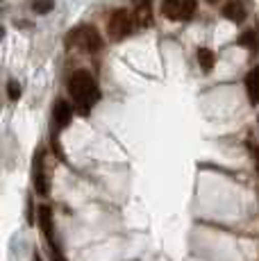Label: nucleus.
Wrapping results in <instances>:
<instances>
[{"mask_svg": "<svg viewBox=\"0 0 259 261\" xmlns=\"http://www.w3.org/2000/svg\"><path fill=\"white\" fill-rule=\"evenodd\" d=\"M66 87H68V95L73 100V109H75L80 116H87L98 105V100H100L98 82L89 71H75L68 77Z\"/></svg>", "mask_w": 259, "mask_h": 261, "instance_id": "nucleus-1", "label": "nucleus"}, {"mask_svg": "<svg viewBox=\"0 0 259 261\" xmlns=\"http://www.w3.org/2000/svg\"><path fill=\"white\" fill-rule=\"evenodd\" d=\"M66 43L82 53H98L102 48V37L93 25H77L66 37Z\"/></svg>", "mask_w": 259, "mask_h": 261, "instance_id": "nucleus-2", "label": "nucleus"}, {"mask_svg": "<svg viewBox=\"0 0 259 261\" xmlns=\"http://www.w3.org/2000/svg\"><path fill=\"white\" fill-rule=\"evenodd\" d=\"M137 28V23H134V14L130 12V9H114L112 16L107 18V32L109 37L114 39V41H121V39H125L132 30Z\"/></svg>", "mask_w": 259, "mask_h": 261, "instance_id": "nucleus-3", "label": "nucleus"}, {"mask_svg": "<svg viewBox=\"0 0 259 261\" xmlns=\"http://www.w3.org/2000/svg\"><path fill=\"white\" fill-rule=\"evenodd\" d=\"M198 3L196 0H164L162 3V14L168 21H191L193 14H196Z\"/></svg>", "mask_w": 259, "mask_h": 261, "instance_id": "nucleus-4", "label": "nucleus"}, {"mask_svg": "<svg viewBox=\"0 0 259 261\" xmlns=\"http://www.w3.org/2000/svg\"><path fill=\"white\" fill-rule=\"evenodd\" d=\"M73 118V105H68L66 100H55L53 105V137L57 132H62V129L68 127V123H71Z\"/></svg>", "mask_w": 259, "mask_h": 261, "instance_id": "nucleus-5", "label": "nucleus"}, {"mask_svg": "<svg viewBox=\"0 0 259 261\" xmlns=\"http://www.w3.org/2000/svg\"><path fill=\"white\" fill-rule=\"evenodd\" d=\"M32 184H34V191H37L39 195H48V193H50V182H48L46 170H43V152H37V154H34Z\"/></svg>", "mask_w": 259, "mask_h": 261, "instance_id": "nucleus-6", "label": "nucleus"}, {"mask_svg": "<svg viewBox=\"0 0 259 261\" xmlns=\"http://www.w3.org/2000/svg\"><path fill=\"white\" fill-rule=\"evenodd\" d=\"M37 220H39V227H41V232H43V237H46V241L53 245V250H57L55 248V225H53V209L48 207V204H41L39 207V216H37Z\"/></svg>", "mask_w": 259, "mask_h": 261, "instance_id": "nucleus-7", "label": "nucleus"}, {"mask_svg": "<svg viewBox=\"0 0 259 261\" xmlns=\"http://www.w3.org/2000/svg\"><path fill=\"white\" fill-rule=\"evenodd\" d=\"M223 16L227 18V21L232 23H243L248 18V7L243 0H225V5H223Z\"/></svg>", "mask_w": 259, "mask_h": 261, "instance_id": "nucleus-8", "label": "nucleus"}, {"mask_svg": "<svg viewBox=\"0 0 259 261\" xmlns=\"http://www.w3.org/2000/svg\"><path fill=\"white\" fill-rule=\"evenodd\" d=\"M134 23L137 28H148L152 25V0H134Z\"/></svg>", "mask_w": 259, "mask_h": 261, "instance_id": "nucleus-9", "label": "nucleus"}, {"mask_svg": "<svg viewBox=\"0 0 259 261\" xmlns=\"http://www.w3.org/2000/svg\"><path fill=\"white\" fill-rule=\"evenodd\" d=\"M243 84H246V93H248L250 105H259V66H255V68H250V71H248Z\"/></svg>", "mask_w": 259, "mask_h": 261, "instance_id": "nucleus-10", "label": "nucleus"}, {"mask_svg": "<svg viewBox=\"0 0 259 261\" xmlns=\"http://www.w3.org/2000/svg\"><path fill=\"white\" fill-rule=\"evenodd\" d=\"M239 46H246L250 50V55L259 53V28H250L239 37Z\"/></svg>", "mask_w": 259, "mask_h": 261, "instance_id": "nucleus-11", "label": "nucleus"}, {"mask_svg": "<svg viewBox=\"0 0 259 261\" xmlns=\"http://www.w3.org/2000/svg\"><path fill=\"white\" fill-rule=\"evenodd\" d=\"M196 59H198V64H200V68H202L205 73H212V71H214V64H216V55H214V50H209V48H198Z\"/></svg>", "mask_w": 259, "mask_h": 261, "instance_id": "nucleus-12", "label": "nucleus"}, {"mask_svg": "<svg viewBox=\"0 0 259 261\" xmlns=\"http://www.w3.org/2000/svg\"><path fill=\"white\" fill-rule=\"evenodd\" d=\"M53 7H55L53 0H34V3H32V12H34V14H41V16L50 12Z\"/></svg>", "mask_w": 259, "mask_h": 261, "instance_id": "nucleus-13", "label": "nucleus"}, {"mask_svg": "<svg viewBox=\"0 0 259 261\" xmlns=\"http://www.w3.org/2000/svg\"><path fill=\"white\" fill-rule=\"evenodd\" d=\"M21 93H23L21 84H18L16 80H12V82L7 84V95H9V100H12V102H16V100L21 98Z\"/></svg>", "mask_w": 259, "mask_h": 261, "instance_id": "nucleus-14", "label": "nucleus"}, {"mask_svg": "<svg viewBox=\"0 0 259 261\" xmlns=\"http://www.w3.org/2000/svg\"><path fill=\"white\" fill-rule=\"evenodd\" d=\"M248 150H250L252 162H255V168L259 173V143H252V139H250V141H248Z\"/></svg>", "mask_w": 259, "mask_h": 261, "instance_id": "nucleus-15", "label": "nucleus"}, {"mask_svg": "<svg viewBox=\"0 0 259 261\" xmlns=\"http://www.w3.org/2000/svg\"><path fill=\"white\" fill-rule=\"evenodd\" d=\"M50 261H66V259H64L62 254L57 252V250H53V259H50Z\"/></svg>", "mask_w": 259, "mask_h": 261, "instance_id": "nucleus-16", "label": "nucleus"}, {"mask_svg": "<svg viewBox=\"0 0 259 261\" xmlns=\"http://www.w3.org/2000/svg\"><path fill=\"white\" fill-rule=\"evenodd\" d=\"M207 3H209V5H218V3H221V0H207Z\"/></svg>", "mask_w": 259, "mask_h": 261, "instance_id": "nucleus-17", "label": "nucleus"}]
</instances>
